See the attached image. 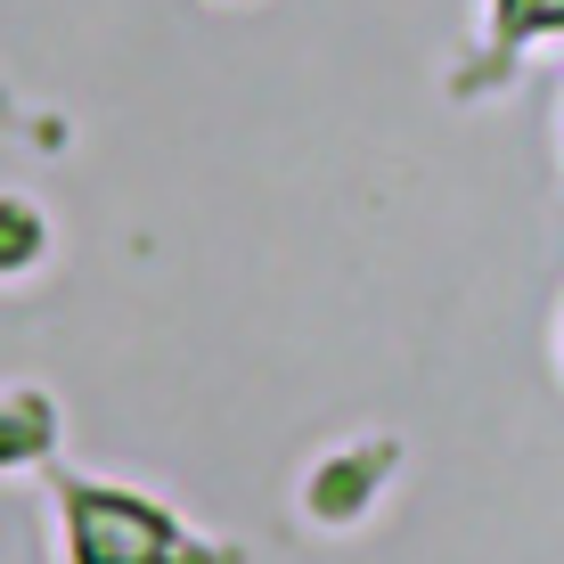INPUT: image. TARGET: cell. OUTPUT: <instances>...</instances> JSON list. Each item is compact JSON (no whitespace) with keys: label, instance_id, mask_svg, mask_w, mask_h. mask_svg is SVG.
Masks as SVG:
<instances>
[{"label":"cell","instance_id":"6da1fadb","mask_svg":"<svg viewBox=\"0 0 564 564\" xmlns=\"http://www.w3.org/2000/svg\"><path fill=\"white\" fill-rule=\"evenodd\" d=\"M66 499V549L74 564H229V556H205L181 540V523L164 508L131 491H99V482H57Z\"/></svg>","mask_w":564,"mask_h":564}]
</instances>
